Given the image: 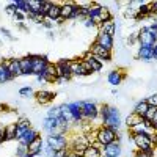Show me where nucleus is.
I'll return each mask as SVG.
<instances>
[{
  "label": "nucleus",
  "mask_w": 157,
  "mask_h": 157,
  "mask_svg": "<svg viewBox=\"0 0 157 157\" xmlns=\"http://www.w3.org/2000/svg\"><path fill=\"white\" fill-rule=\"evenodd\" d=\"M99 118H101V126L110 127V129L116 130V132L120 130V127L123 124L120 110L113 105H109V104L99 107Z\"/></svg>",
  "instance_id": "f257e3e1"
},
{
  "label": "nucleus",
  "mask_w": 157,
  "mask_h": 157,
  "mask_svg": "<svg viewBox=\"0 0 157 157\" xmlns=\"http://www.w3.org/2000/svg\"><path fill=\"white\" fill-rule=\"evenodd\" d=\"M120 138L116 130L110 129V127H105V126H99L98 130H96V141L101 143L102 146H107L110 143H113L115 140Z\"/></svg>",
  "instance_id": "f03ea898"
},
{
  "label": "nucleus",
  "mask_w": 157,
  "mask_h": 157,
  "mask_svg": "<svg viewBox=\"0 0 157 157\" xmlns=\"http://www.w3.org/2000/svg\"><path fill=\"white\" fill-rule=\"evenodd\" d=\"M46 145L52 149V151H63V149H69V137L64 135H47L46 138Z\"/></svg>",
  "instance_id": "7ed1b4c3"
},
{
  "label": "nucleus",
  "mask_w": 157,
  "mask_h": 157,
  "mask_svg": "<svg viewBox=\"0 0 157 157\" xmlns=\"http://www.w3.org/2000/svg\"><path fill=\"white\" fill-rule=\"evenodd\" d=\"M99 116V107L96 105V102L93 101H83L82 102V121L88 123L93 121Z\"/></svg>",
  "instance_id": "20e7f679"
},
{
  "label": "nucleus",
  "mask_w": 157,
  "mask_h": 157,
  "mask_svg": "<svg viewBox=\"0 0 157 157\" xmlns=\"http://www.w3.org/2000/svg\"><path fill=\"white\" fill-rule=\"evenodd\" d=\"M130 140L135 145L137 151H141V152H152L154 151V145L148 135H138V134L132 135L130 134Z\"/></svg>",
  "instance_id": "39448f33"
},
{
  "label": "nucleus",
  "mask_w": 157,
  "mask_h": 157,
  "mask_svg": "<svg viewBox=\"0 0 157 157\" xmlns=\"http://www.w3.org/2000/svg\"><path fill=\"white\" fill-rule=\"evenodd\" d=\"M30 57H32V74L36 77L41 75L49 64L47 57H44V55H30Z\"/></svg>",
  "instance_id": "423d86ee"
},
{
  "label": "nucleus",
  "mask_w": 157,
  "mask_h": 157,
  "mask_svg": "<svg viewBox=\"0 0 157 157\" xmlns=\"http://www.w3.org/2000/svg\"><path fill=\"white\" fill-rule=\"evenodd\" d=\"M57 82H66L69 78H72L71 69H69V60H60L57 64Z\"/></svg>",
  "instance_id": "0eeeda50"
},
{
  "label": "nucleus",
  "mask_w": 157,
  "mask_h": 157,
  "mask_svg": "<svg viewBox=\"0 0 157 157\" xmlns=\"http://www.w3.org/2000/svg\"><path fill=\"white\" fill-rule=\"evenodd\" d=\"M88 52H90L91 55H94L98 60H101L102 63H104V61H112V50H109V49H105V47L99 46L96 41L91 44V47H90Z\"/></svg>",
  "instance_id": "6e6552de"
},
{
  "label": "nucleus",
  "mask_w": 157,
  "mask_h": 157,
  "mask_svg": "<svg viewBox=\"0 0 157 157\" xmlns=\"http://www.w3.org/2000/svg\"><path fill=\"white\" fill-rule=\"evenodd\" d=\"M69 69H71L72 77H85L91 74L82 60H69Z\"/></svg>",
  "instance_id": "1a4fd4ad"
},
{
  "label": "nucleus",
  "mask_w": 157,
  "mask_h": 157,
  "mask_svg": "<svg viewBox=\"0 0 157 157\" xmlns=\"http://www.w3.org/2000/svg\"><path fill=\"white\" fill-rule=\"evenodd\" d=\"M121 154H123V145L120 138L110 143V145L104 146L102 149V157H121Z\"/></svg>",
  "instance_id": "9d476101"
},
{
  "label": "nucleus",
  "mask_w": 157,
  "mask_h": 157,
  "mask_svg": "<svg viewBox=\"0 0 157 157\" xmlns=\"http://www.w3.org/2000/svg\"><path fill=\"white\" fill-rule=\"evenodd\" d=\"M82 61H85L86 68L90 69V72H91V74H93V72H101V71H102V68H104V63H102L101 60H98L94 55H91L90 52H86V54L83 55Z\"/></svg>",
  "instance_id": "9b49d317"
},
{
  "label": "nucleus",
  "mask_w": 157,
  "mask_h": 157,
  "mask_svg": "<svg viewBox=\"0 0 157 157\" xmlns=\"http://www.w3.org/2000/svg\"><path fill=\"white\" fill-rule=\"evenodd\" d=\"M36 78H38V82H44V83H54V82H57V68H55V64L49 63L46 71L41 75H38Z\"/></svg>",
  "instance_id": "f8f14e48"
},
{
  "label": "nucleus",
  "mask_w": 157,
  "mask_h": 157,
  "mask_svg": "<svg viewBox=\"0 0 157 157\" xmlns=\"http://www.w3.org/2000/svg\"><path fill=\"white\" fill-rule=\"evenodd\" d=\"M155 44H157V39L143 27L138 32V46H151V47H154Z\"/></svg>",
  "instance_id": "ddd939ff"
},
{
  "label": "nucleus",
  "mask_w": 157,
  "mask_h": 157,
  "mask_svg": "<svg viewBox=\"0 0 157 157\" xmlns=\"http://www.w3.org/2000/svg\"><path fill=\"white\" fill-rule=\"evenodd\" d=\"M38 137H39L38 130H36V129H33V127H30L29 130H25L24 135H22L21 138H17V143H21V145H25V146H29L30 143H32V141H35Z\"/></svg>",
  "instance_id": "4468645a"
},
{
  "label": "nucleus",
  "mask_w": 157,
  "mask_h": 157,
  "mask_svg": "<svg viewBox=\"0 0 157 157\" xmlns=\"http://www.w3.org/2000/svg\"><path fill=\"white\" fill-rule=\"evenodd\" d=\"M35 98L41 105H46V104H50L52 101H54L55 94L52 93V91H47V90H39V91L35 93Z\"/></svg>",
  "instance_id": "2eb2a0df"
},
{
  "label": "nucleus",
  "mask_w": 157,
  "mask_h": 157,
  "mask_svg": "<svg viewBox=\"0 0 157 157\" xmlns=\"http://www.w3.org/2000/svg\"><path fill=\"white\" fill-rule=\"evenodd\" d=\"M6 66L10 69V74L13 75V78H16L19 75H22V69H21V63H19V58H10V60H5Z\"/></svg>",
  "instance_id": "dca6fc26"
},
{
  "label": "nucleus",
  "mask_w": 157,
  "mask_h": 157,
  "mask_svg": "<svg viewBox=\"0 0 157 157\" xmlns=\"http://www.w3.org/2000/svg\"><path fill=\"white\" fill-rule=\"evenodd\" d=\"M74 8H75V2H63L60 8V17L63 21H71Z\"/></svg>",
  "instance_id": "f3484780"
},
{
  "label": "nucleus",
  "mask_w": 157,
  "mask_h": 157,
  "mask_svg": "<svg viewBox=\"0 0 157 157\" xmlns=\"http://www.w3.org/2000/svg\"><path fill=\"white\" fill-rule=\"evenodd\" d=\"M124 80V74L120 71V69H113L107 74V82L112 85V86H118V85H121Z\"/></svg>",
  "instance_id": "a211bd4d"
},
{
  "label": "nucleus",
  "mask_w": 157,
  "mask_h": 157,
  "mask_svg": "<svg viewBox=\"0 0 157 157\" xmlns=\"http://www.w3.org/2000/svg\"><path fill=\"white\" fill-rule=\"evenodd\" d=\"M96 43H98L99 46H102V47L109 49V50H113V46H115L113 38L109 36V35H105V33H102V32L98 33V36H96Z\"/></svg>",
  "instance_id": "6ab92c4d"
},
{
  "label": "nucleus",
  "mask_w": 157,
  "mask_h": 157,
  "mask_svg": "<svg viewBox=\"0 0 157 157\" xmlns=\"http://www.w3.org/2000/svg\"><path fill=\"white\" fill-rule=\"evenodd\" d=\"M99 32H102V33H105V35H109V36L113 38L115 33H116V21L115 19H110L107 22H102L99 25Z\"/></svg>",
  "instance_id": "aec40b11"
},
{
  "label": "nucleus",
  "mask_w": 157,
  "mask_h": 157,
  "mask_svg": "<svg viewBox=\"0 0 157 157\" xmlns=\"http://www.w3.org/2000/svg\"><path fill=\"white\" fill-rule=\"evenodd\" d=\"M30 127H32L30 120H27V118H19V120L16 121V137L21 138L25 130H29Z\"/></svg>",
  "instance_id": "412c9836"
},
{
  "label": "nucleus",
  "mask_w": 157,
  "mask_h": 157,
  "mask_svg": "<svg viewBox=\"0 0 157 157\" xmlns=\"http://www.w3.org/2000/svg\"><path fill=\"white\" fill-rule=\"evenodd\" d=\"M137 57H138V60H143V61H152V47L151 46H138Z\"/></svg>",
  "instance_id": "4be33fe9"
},
{
  "label": "nucleus",
  "mask_w": 157,
  "mask_h": 157,
  "mask_svg": "<svg viewBox=\"0 0 157 157\" xmlns=\"http://www.w3.org/2000/svg\"><path fill=\"white\" fill-rule=\"evenodd\" d=\"M43 148H44V140L41 137H38L35 141H32L29 145V154L30 155H35V154H41L43 152Z\"/></svg>",
  "instance_id": "5701e85b"
},
{
  "label": "nucleus",
  "mask_w": 157,
  "mask_h": 157,
  "mask_svg": "<svg viewBox=\"0 0 157 157\" xmlns=\"http://www.w3.org/2000/svg\"><path fill=\"white\" fill-rule=\"evenodd\" d=\"M13 80V75L10 74V69L6 66L5 61H0V85H3L6 82Z\"/></svg>",
  "instance_id": "b1692460"
},
{
  "label": "nucleus",
  "mask_w": 157,
  "mask_h": 157,
  "mask_svg": "<svg viewBox=\"0 0 157 157\" xmlns=\"http://www.w3.org/2000/svg\"><path fill=\"white\" fill-rule=\"evenodd\" d=\"M19 63H21L22 75H30L32 74V57L30 55L22 57V58H19Z\"/></svg>",
  "instance_id": "393cba45"
},
{
  "label": "nucleus",
  "mask_w": 157,
  "mask_h": 157,
  "mask_svg": "<svg viewBox=\"0 0 157 157\" xmlns=\"http://www.w3.org/2000/svg\"><path fill=\"white\" fill-rule=\"evenodd\" d=\"M60 8H61V3H57V2H52V6L47 13V19L52 21V22H55L58 17H60Z\"/></svg>",
  "instance_id": "a878e982"
},
{
  "label": "nucleus",
  "mask_w": 157,
  "mask_h": 157,
  "mask_svg": "<svg viewBox=\"0 0 157 157\" xmlns=\"http://www.w3.org/2000/svg\"><path fill=\"white\" fill-rule=\"evenodd\" d=\"M148 109H149V105H148V102H146V99H143V101H138L135 105H134V113L135 115H138V116H145V113L148 112Z\"/></svg>",
  "instance_id": "bb28decb"
},
{
  "label": "nucleus",
  "mask_w": 157,
  "mask_h": 157,
  "mask_svg": "<svg viewBox=\"0 0 157 157\" xmlns=\"http://www.w3.org/2000/svg\"><path fill=\"white\" fill-rule=\"evenodd\" d=\"M140 123H143V118L141 116H138V115H135L134 112H130L129 115H127V118H126V127L127 129H130V127H134V126H137V124H140Z\"/></svg>",
  "instance_id": "cd10ccee"
},
{
  "label": "nucleus",
  "mask_w": 157,
  "mask_h": 157,
  "mask_svg": "<svg viewBox=\"0 0 157 157\" xmlns=\"http://www.w3.org/2000/svg\"><path fill=\"white\" fill-rule=\"evenodd\" d=\"M11 140H17L16 137V123H11L5 126V141H11Z\"/></svg>",
  "instance_id": "c85d7f7f"
},
{
  "label": "nucleus",
  "mask_w": 157,
  "mask_h": 157,
  "mask_svg": "<svg viewBox=\"0 0 157 157\" xmlns=\"http://www.w3.org/2000/svg\"><path fill=\"white\" fill-rule=\"evenodd\" d=\"M11 3L14 5V8L19 13H24V14H29V13H30V6H29L27 0H14V2H11Z\"/></svg>",
  "instance_id": "c756f323"
},
{
  "label": "nucleus",
  "mask_w": 157,
  "mask_h": 157,
  "mask_svg": "<svg viewBox=\"0 0 157 157\" xmlns=\"http://www.w3.org/2000/svg\"><path fill=\"white\" fill-rule=\"evenodd\" d=\"M82 157H102V151L98 149V148H94L93 145H90V146L83 151Z\"/></svg>",
  "instance_id": "7c9ffc66"
},
{
  "label": "nucleus",
  "mask_w": 157,
  "mask_h": 157,
  "mask_svg": "<svg viewBox=\"0 0 157 157\" xmlns=\"http://www.w3.org/2000/svg\"><path fill=\"white\" fill-rule=\"evenodd\" d=\"M99 19H101V22H107V21L113 19V16H112V13H110V10H109L107 6H101V13H99Z\"/></svg>",
  "instance_id": "2f4dec72"
},
{
  "label": "nucleus",
  "mask_w": 157,
  "mask_h": 157,
  "mask_svg": "<svg viewBox=\"0 0 157 157\" xmlns=\"http://www.w3.org/2000/svg\"><path fill=\"white\" fill-rule=\"evenodd\" d=\"M16 157H32L29 154V146L25 145H21V143H17V148H16Z\"/></svg>",
  "instance_id": "473e14b6"
},
{
  "label": "nucleus",
  "mask_w": 157,
  "mask_h": 157,
  "mask_svg": "<svg viewBox=\"0 0 157 157\" xmlns=\"http://www.w3.org/2000/svg\"><path fill=\"white\" fill-rule=\"evenodd\" d=\"M155 113H157V109L149 105L148 112L145 113V116H143V121H146V123H149V124H151V121H152V118H154V115H155Z\"/></svg>",
  "instance_id": "72a5a7b5"
},
{
  "label": "nucleus",
  "mask_w": 157,
  "mask_h": 157,
  "mask_svg": "<svg viewBox=\"0 0 157 157\" xmlns=\"http://www.w3.org/2000/svg\"><path fill=\"white\" fill-rule=\"evenodd\" d=\"M50 6H52V2H41V16H43V17L47 16Z\"/></svg>",
  "instance_id": "f704fd0d"
},
{
  "label": "nucleus",
  "mask_w": 157,
  "mask_h": 157,
  "mask_svg": "<svg viewBox=\"0 0 157 157\" xmlns=\"http://www.w3.org/2000/svg\"><path fill=\"white\" fill-rule=\"evenodd\" d=\"M19 94L24 96V98H29V96L33 94V90H32V86H22V88L19 90Z\"/></svg>",
  "instance_id": "c9c22d12"
},
{
  "label": "nucleus",
  "mask_w": 157,
  "mask_h": 157,
  "mask_svg": "<svg viewBox=\"0 0 157 157\" xmlns=\"http://www.w3.org/2000/svg\"><path fill=\"white\" fill-rule=\"evenodd\" d=\"M146 102H148V105L157 109V93H154V94H151L149 98H146Z\"/></svg>",
  "instance_id": "e433bc0d"
},
{
  "label": "nucleus",
  "mask_w": 157,
  "mask_h": 157,
  "mask_svg": "<svg viewBox=\"0 0 157 157\" xmlns=\"http://www.w3.org/2000/svg\"><path fill=\"white\" fill-rule=\"evenodd\" d=\"M5 13H6V14H10V16H14L16 13H17V10L14 8V5H13V3H10V5L5 8Z\"/></svg>",
  "instance_id": "4c0bfd02"
},
{
  "label": "nucleus",
  "mask_w": 157,
  "mask_h": 157,
  "mask_svg": "<svg viewBox=\"0 0 157 157\" xmlns=\"http://www.w3.org/2000/svg\"><path fill=\"white\" fill-rule=\"evenodd\" d=\"M0 33H2L6 39H10V41H13V39H14V36L11 35V32H10L8 29H3V27H2V29H0Z\"/></svg>",
  "instance_id": "58836bf2"
},
{
  "label": "nucleus",
  "mask_w": 157,
  "mask_h": 157,
  "mask_svg": "<svg viewBox=\"0 0 157 157\" xmlns=\"http://www.w3.org/2000/svg\"><path fill=\"white\" fill-rule=\"evenodd\" d=\"M134 157H154V151H152V152H141V151H137Z\"/></svg>",
  "instance_id": "ea45409f"
},
{
  "label": "nucleus",
  "mask_w": 157,
  "mask_h": 157,
  "mask_svg": "<svg viewBox=\"0 0 157 157\" xmlns=\"http://www.w3.org/2000/svg\"><path fill=\"white\" fill-rule=\"evenodd\" d=\"M68 152H69V149H63V151H55V152H54V155H52V157H66V155H68Z\"/></svg>",
  "instance_id": "a19ab883"
},
{
  "label": "nucleus",
  "mask_w": 157,
  "mask_h": 157,
  "mask_svg": "<svg viewBox=\"0 0 157 157\" xmlns=\"http://www.w3.org/2000/svg\"><path fill=\"white\" fill-rule=\"evenodd\" d=\"M5 141V126L0 124V145Z\"/></svg>",
  "instance_id": "79ce46f5"
},
{
  "label": "nucleus",
  "mask_w": 157,
  "mask_h": 157,
  "mask_svg": "<svg viewBox=\"0 0 157 157\" xmlns=\"http://www.w3.org/2000/svg\"><path fill=\"white\" fill-rule=\"evenodd\" d=\"M83 24H85V27H96V25L93 24V22H91V19H83Z\"/></svg>",
  "instance_id": "37998d69"
},
{
  "label": "nucleus",
  "mask_w": 157,
  "mask_h": 157,
  "mask_svg": "<svg viewBox=\"0 0 157 157\" xmlns=\"http://www.w3.org/2000/svg\"><path fill=\"white\" fill-rule=\"evenodd\" d=\"M152 60H155V61H157V44L152 47Z\"/></svg>",
  "instance_id": "c03bdc74"
},
{
  "label": "nucleus",
  "mask_w": 157,
  "mask_h": 157,
  "mask_svg": "<svg viewBox=\"0 0 157 157\" xmlns=\"http://www.w3.org/2000/svg\"><path fill=\"white\" fill-rule=\"evenodd\" d=\"M66 157H82V155H80V154H77V152H74V151H69Z\"/></svg>",
  "instance_id": "a18cd8bd"
},
{
  "label": "nucleus",
  "mask_w": 157,
  "mask_h": 157,
  "mask_svg": "<svg viewBox=\"0 0 157 157\" xmlns=\"http://www.w3.org/2000/svg\"><path fill=\"white\" fill-rule=\"evenodd\" d=\"M151 127H152V129L155 130V132H157V121H155V123H151Z\"/></svg>",
  "instance_id": "49530a36"
},
{
  "label": "nucleus",
  "mask_w": 157,
  "mask_h": 157,
  "mask_svg": "<svg viewBox=\"0 0 157 157\" xmlns=\"http://www.w3.org/2000/svg\"><path fill=\"white\" fill-rule=\"evenodd\" d=\"M32 157H44V155H43V152H41V154H35V155H32Z\"/></svg>",
  "instance_id": "de8ad7c7"
}]
</instances>
